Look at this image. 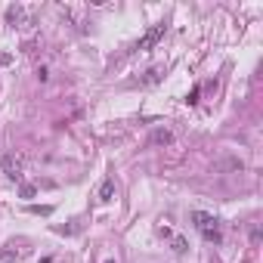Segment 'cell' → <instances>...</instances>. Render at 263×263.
Instances as JSON below:
<instances>
[{"mask_svg": "<svg viewBox=\"0 0 263 263\" xmlns=\"http://www.w3.org/2000/svg\"><path fill=\"white\" fill-rule=\"evenodd\" d=\"M192 223H195V229L201 232L204 241H214L220 244L223 241V232H220V220L214 214H204V210H192Z\"/></svg>", "mask_w": 263, "mask_h": 263, "instance_id": "6da1fadb", "label": "cell"}, {"mask_svg": "<svg viewBox=\"0 0 263 263\" xmlns=\"http://www.w3.org/2000/svg\"><path fill=\"white\" fill-rule=\"evenodd\" d=\"M164 34H167V25H164V22H158V25H152V28H149L146 34H143V41L136 44V50H152V47H155L158 41L164 38Z\"/></svg>", "mask_w": 263, "mask_h": 263, "instance_id": "7a4b0ae2", "label": "cell"}, {"mask_svg": "<svg viewBox=\"0 0 263 263\" xmlns=\"http://www.w3.org/2000/svg\"><path fill=\"white\" fill-rule=\"evenodd\" d=\"M0 167H4V173L10 180H22V161L16 155H4L0 158Z\"/></svg>", "mask_w": 263, "mask_h": 263, "instance_id": "3957f363", "label": "cell"}, {"mask_svg": "<svg viewBox=\"0 0 263 263\" xmlns=\"http://www.w3.org/2000/svg\"><path fill=\"white\" fill-rule=\"evenodd\" d=\"M96 198H99L102 204H109V201L115 198V180H112V177H105V180L99 183V192H96Z\"/></svg>", "mask_w": 263, "mask_h": 263, "instance_id": "277c9868", "label": "cell"}, {"mask_svg": "<svg viewBox=\"0 0 263 263\" xmlns=\"http://www.w3.org/2000/svg\"><path fill=\"white\" fill-rule=\"evenodd\" d=\"M149 143H152V146H170V143H173V133H170L167 127H158V130H152Z\"/></svg>", "mask_w": 263, "mask_h": 263, "instance_id": "5b68a950", "label": "cell"}, {"mask_svg": "<svg viewBox=\"0 0 263 263\" xmlns=\"http://www.w3.org/2000/svg\"><path fill=\"white\" fill-rule=\"evenodd\" d=\"M158 78H161V68H149L146 78H143V84H158Z\"/></svg>", "mask_w": 263, "mask_h": 263, "instance_id": "8992f818", "label": "cell"}, {"mask_svg": "<svg viewBox=\"0 0 263 263\" xmlns=\"http://www.w3.org/2000/svg\"><path fill=\"white\" fill-rule=\"evenodd\" d=\"M28 210H31V214H44V217H50V214H53V207H50V204H31Z\"/></svg>", "mask_w": 263, "mask_h": 263, "instance_id": "52a82bcc", "label": "cell"}, {"mask_svg": "<svg viewBox=\"0 0 263 263\" xmlns=\"http://www.w3.org/2000/svg\"><path fill=\"white\" fill-rule=\"evenodd\" d=\"M173 254H186V238L183 235H173Z\"/></svg>", "mask_w": 263, "mask_h": 263, "instance_id": "ba28073f", "label": "cell"}, {"mask_svg": "<svg viewBox=\"0 0 263 263\" xmlns=\"http://www.w3.org/2000/svg\"><path fill=\"white\" fill-rule=\"evenodd\" d=\"M19 192H22V198H34V192H38V189H34V186H28V183H25V186H22Z\"/></svg>", "mask_w": 263, "mask_h": 263, "instance_id": "9c48e42d", "label": "cell"}, {"mask_svg": "<svg viewBox=\"0 0 263 263\" xmlns=\"http://www.w3.org/2000/svg\"><path fill=\"white\" fill-rule=\"evenodd\" d=\"M198 93H201V87H192V93H189L186 102H189V105H195V102H198Z\"/></svg>", "mask_w": 263, "mask_h": 263, "instance_id": "30bf717a", "label": "cell"}, {"mask_svg": "<svg viewBox=\"0 0 263 263\" xmlns=\"http://www.w3.org/2000/svg\"><path fill=\"white\" fill-rule=\"evenodd\" d=\"M105 263H115V260H105Z\"/></svg>", "mask_w": 263, "mask_h": 263, "instance_id": "8fae6325", "label": "cell"}]
</instances>
